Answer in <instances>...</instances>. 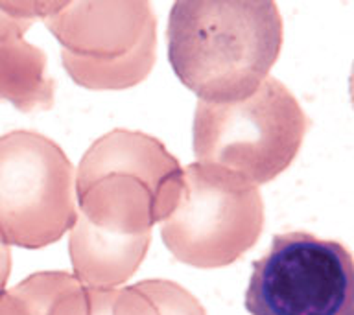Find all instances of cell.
Instances as JSON below:
<instances>
[{"label":"cell","instance_id":"obj_2","mask_svg":"<svg viewBox=\"0 0 354 315\" xmlns=\"http://www.w3.org/2000/svg\"><path fill=\"white\" fill-rule=\"evenodd\" d=\"M308 126L292 90L268 76L240 102H198L192 126L196 162L229 170L260 187L295 160Z\"/></svg>","mask_w":354,"mask_h":315},{"label":"cell","instance_id":"obj_3","mask_svg":"<svg viewBox=\"0 0 354 315\" xmlns=\"http://www.w3.org/2000/svg\"><path fill=\"white\" fill-rule=\"evenodd\" d=\"M160 238L181 264L216 269L236 262L259 242L264 201L259 187L218 166L183 168V187L160 221Z\"/></svg>","mask_w":354,"mask_h":315},{"label":"cell","instance_id":"obj_6","mask_svg":"<svg viewBox=\"0 0 354 315\" xmlns=\"http://www.w3.org/2000/svg\"><path fill=\"white\" fill-rule=\"evenodd\" d=\"M77 218L68 236L72 275L88 289H115L148 254L157 225L148 187L129 175H104L76 193Z\"/></svg>","mask_w":354,"mask_h":315},{"label":"cell","instance_id":"obj_5","mask_svg":"<svg viewBox=\"0 0 354 315\" xmlns=\"http://www.w3.org/2000/svg\"><path fill=\"white\" fill-rule=\"evenodd\" d=\"M77 218L76 170L52 138L17 129L0 137V242L41 249Z\"/></svg>","mask_w":354,"mask_h":315},{"label":"cell","instance_id":"obj_11","mask_svg":"<svg viewBox=\"0 0 354 315\" xmlns=\"http://www.w3.org/2000/svg\"><path fill=\"white\" fill-rule=\"evenodd\" d=\"M135 287L153 303L159 315H207L198 298L177 282L151 278L137 282Z\"/></svg>","mask_w":354,"mask_h":315},{"label":"cell","instance_id":"obj_8","mask_svg":"<svg viewBox=\"0 0 354 315\" xmlns=\"http://www.w3.org/2000/svg\"><path fill=\"white\" fill-rule=\"evenodd\" d=\"M129 175L144 182L155 203V220L176 207L183 187V166L159 138L142 131L113 129L96 138L76 170V193L104 175Z\"/></svg>","mask_w":354,"mask_h":315},{"label":"cell","instance_id":"obj_14","mask_svg":"<svg viewBox=\"0 0 354 315\" xmlns=\"http://www.w3.org/2000/svg\"><path fill=\"white\" fill-rule=\"evenodd\" d=\"M87 289V315H113L115 289Z\"/></svg>","mask_w":354,"mask_h":315},{"label":"cell","instance_id":"obj_10","mask_svg":"<svg viewBox=\"0 0 354 315\" xmlns=\"http://www.w3.org/2000/svg\"><path fill=\"white\" fill-rule=\"evenodd\" d=\"M74 278L66 271H43L0 292V315H44L46 304Z\"/></svg>","mask_w":354,"mask_h":315},{"label":"cell","instance_id":"obj_15","mask_svg":"<svg viewBox=\"0 0 354 315\" xmlns=\"http://www.w3.org/2000/svg\"><path fill=\"white\" fill-rule=\"evenodd\" d=\"M11 273V251L6 243L0 242V292L8 284Z\"/></svg>","mask_w":354,"mask_h":315},{"label":"cell","instance_id":"obj_1","mask_svg":"<svg viewBox=\"0 0 354 315\" xmlns=\"http://www.w3.org/2000/svg\"><path fill=\"white\" fill-rule=\"evenodd\" d=\"M284 26L271 0H183L170 10L168 59L199 102L231 104L257 90L281 54Z\"/></svg>","mask_w":354,"mask_h":315},{"label":"cell","instance_id":"obj_7","mask_svg":"<svg viewBox=\"0 0 354 315\" xmlns=\"http://www.w3.org/2000/svg\"><path fill=\"white\" fill-rule=\"evenodd\" d=\"M251 315H354L348 249L304 231L281 232L254 260L245 292Z\"/></svg>","mask_w":354,"mask_h":315},{"label":"cell","instance_id":"obj_4","mask_svg":"<svg viewBox=\"0 0 354 315\" xmlns=\"http://www.w3.org/2000/svg\"><path fill=\"white\" fill-rule=\"evenodd\" d=\"M44 22L80 87H135L153 68L157 22L148 2H59Z\"/></svg>","mask_w":354,"mask_h":315},{"label":"cell","instance_id":"obj_13","mask_svg":"<svg viewBox=\"0 0 354 315\" xmlns=\"http://www.w3.org/2000/svg\"><path fill=\"white\" fill-rule=\"evenodd\" d=\"M113 315H159L153 303L135 286L116 287Z\"/></svg>","mask_w":354,"mask_h":315},{"label":"cell","instance_id":"obj_9","mask_svg":"<svg viewBox=\"0 0 354 315\" xmlns=\"http://www.w3.org/2000/svg\"><path fill=\"white\" fill-rule=\"evenodd\" d=\"M0 99L22 113L54 107L55 79L46 54L24 37L0 39Z\"/></svg>","mask_w":354,"mask_h":315},{"label":"cell","instance_id":"obj_12","mask_svg":"<svg viewBox=\"0 0 354 315\" xmlns=\"http://www.w3.org/2000/svg\"><path fill=\"white\" fill-rule=\"evenodd\" d=\"M41 15V2H0V39L24 37Z\"/></svg>","mask_w":354,"mask_h":315}]
</instances>
